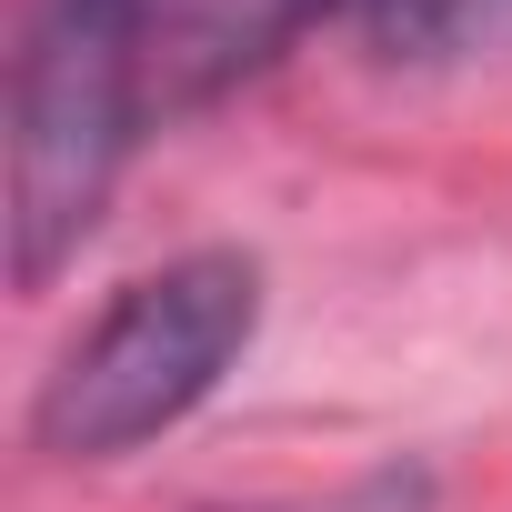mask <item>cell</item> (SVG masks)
<instances>
[{"label":"cell","instance_id":"obj_1","mask_svg":"<svg viewBox=\"0 0 512 512\" xmlns=\"http://www.w3.org/2000/svg\"><path fill=\"white\" fill-rule=\"evenodd\" d=\"M352 0H41L11 61V282L51 292L151 131L201 121Z\"/></svg>","mask_w":512,"mask_h":512},{"label":"cell","instance_id":"obj_2","mask_svg":"<svg viewBox=\"0 0 512 512\" xmlns=\"http://www.w3.org/2000/svg\"><path fill=\"white\" fill-rule=\"evenodd\" d=\"M262 332V262L251 251H181V262L121 282L101 322L41 372L31 442L51 462H111L191 422L221 372Z\"/></svg>","mask_w":512,"mask_h":512},{"label":"cell","instance_id":"obj_3","mask_svg":"<svg viewBox=\"0 0 512 512\" xmlns=\"http://www.w3.org/2000/svg\"><path fill=\"white\" fill-rule=\"evenodd\" d=\"M342 21L362 31L372 61H402V71H452V61L512 51V0H352Z\"/></svg>","mask_w":512,"mask_h":512},{"label":"cell","instance_id":"obj_4","mask_svg":"<svg viewBox=\"0 0 512 512\" xmlns=\"http://www.w3.org/2000/svg\"><path fill=\"white\" fill-rule=\"evenodd\" d=\"M292 512H432V472L382 462V472H362L352 492H332V502H292Z\"/></svg>","mask_w":512,"mask_h":512}]
</instances>
